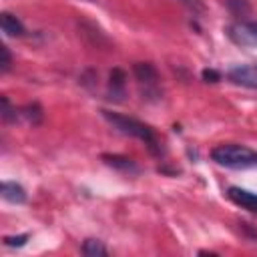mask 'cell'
<instances>
[{
    "mask_svg": "<svg viewBox=\"0 0 257 257\" xmlns=\"http://www.w3.org/2000/svg\"><path fill=\"white\" fill-rule=\"evenodd\" d=\"M102 116L118 133H122L126 137H133V139H139L141 143H145V147L149 149L151 155H155V157L163 155L161 141H159L157 133L149 124H145V122H141V120H137L133 116H126V114H120V112H112V110H102Z\"/></svg>",
    "mask_w": 257,
    "mask_h": 257,
    "instance_id": "cell-1",
    "label": "cell"
},
{
    "mask_svg": "<svg viewBox=\"0 0 257 257\" xmlns=\"http://www.w3.org/2000/svg\"><path fill=\"white\" fill-rule=\"evenodd\" d=\"M211 159L227 169H255L257 167V151L237 145V143H225L217 145L211 151Z\"/></svg>",
    "mask_w": 257,
    "mask_h": 257,
    "instance_id": "cell-2",
    "label": "cell"
},
{
    "mask_svg": "<svg viewBox=\"0 0 257 257\" xmlns=\"http://www.w3.org/2000/svg\"><path fill=\"white\" fill-rule=\"evenodd\" d=\"M133 74L137 80V86L141 90V96L145 100H161L163 88H161V76L159 70L151 62H135L133 64Z\"/></svg>",
    "mask_w": 257,
    "mask_h": 257,
    "instance_id": "cell-3",
    "label": "cell"
},
{
    "mask_svg": "<svg viewBox=\"0 0 257 257\" xmlns=\"http://www.w3.org/2000/svg\"><path fill=\"white\" fill-rule=\"evenodd\" d=\"M227 36L237 46L257 48V22H253V20H237L227 28Z\"/></svg>",
    "mask_w": 257,
    "mask_h": 257,
    "instance_id": "cell-4",
    "label": "cell"
},
{
    "mask_svg": "<svg viewBox=\"0 0 257 257\" xmlns=\"http://www.w3.org/2000/svg\"><path fill=\"white\" fill-rule=\"evenodd\" d=\"M227 78L243 88L257 90V64H239L227 72Z\"/></svg>",
    "mask_w": 257,
    "mask_h": 257,
    "instance_id": "cell-5",
    "label": "cell"
},
{
    "mask_svg": "<svg viewBox=\"0 0 257 257\" xmlns=\"http://www.w3.org/2000/svg\"><path fill=\"white\" fill-rule=\"evenodd\" d=\"M227 197L239 205L241 209H247L249 213L257 215V193H251L247 189H241V187H229L227 189Z\"/></svg>",
    "mask_w": 257,
    "mask_h": 257,
    "instance_id": "cell-6",
    "label": "cell"
},
{
    "mask_svg": "<svg viewBox=\"0 0 257 257\" xmlns=\"http://www.w3.org/2000/svg\"><path fill=\"white\" fill-rule=\"evenodd\" d=\"M126 88V74L122 68H112L108 74V98L110 100H122Z\"/></svg>",
    "mask_w": 257,
    "mask_h": 257,
    "instance_id": "cell-7",
    "label": "cell"
},
{
    "mask_svg": "<svg viewBox=\"0 0 257 257\" xmlns=\"http://www.w3.org/2000/svg\"><path fill=\"white\" fill-rule=\"evenodd\" d=\"M102 161L104 165L120 171V173H128V175H135L139 173V165L131 159V157H122V155H102Z\"/></svg>",
    "mask_w": 257,
    "mask_h": 257,
    "instance_id": "cell-8",
    "label": "cell"
},
{
    "mask_svg": "<svg viewBox=\"0 0 257 257\" xmlns=\"http://www.w3.org/2000/svg\"><path fill=\"white\" fill-rule=\"evenodd\" d=\"M2 197L8 203H14V205L26 203V191H24V187L18 185V183H14V181H4L2 183Z\"/></svg>",
    "mask_w": 257,
    "mask_h": 257,
    "instance_id": "cell-9",
    "label": "cell"
},
{
    "mask_svg": "<svg viewBox=\"0 0 257 257\" xmlns=\"http://www.w3.org/2000/svg\"><path fill=\"white\" fill-rule=\"evenodd\" d=\"M18 114H20L28 124H32V126H38V124L44 120V110H42V106H40L38 102H28V104H24L22 108H18Z\"/></svg>",
    "mask_w": 257,
    "mask_h": 257,
    "instance_id": "cell-10",
    "label": "cell"
},
{
    "mask_svg": "<svg viewBox=\"0 0 257 257\" xmlns=\"http://www.w3.org/2000/svg\"><path fill=\"white\" fill-rule=\"evenodd\" d=\"M2 30H4V34L6 36H24V32H26V28H24V24L14 16V14H10V12H2Z\"/></svg>",
    "mask_w": 257,
    "mask_h": 257,
    "instance_id": "cell-11",
    "label": "cell"
},
{
    "mask_svg": "<svg viewBox=\"0 0 257 257\" xmlns=\"http://www.w3.org/2000/svg\"><path fill=\"white\" fill-rule=\"evenodd\" d=\"M82 255H86V257H104V255H108V249L102 245V241H98V239H86L84 243H82Z\"/></svg>",
    "mask_w": 257,
    "mask_h": 257,
    "instance_id": "cell-12",
    "label": "cell"
},
{
    "mask_svg": "<svg viewBox=\"0 0 257 257\" xmlns=\"http://www.w3.org/2000/svg\"><path fill=\"white\" fill-rule=\"evenodd\" d=\"M0 102H2V120H4V122H12V120H16V118L20 116V114H18V108L10 104L8 96H2Z\"/></svg>",
    "mask_w": 257,
    "mask_h": 257,
    "instance_id": "cell-13",
    "label": "cell"
},
{
    "mask_svg": "<svg viewBox=\"0 0 257 257\" xmlns=\"http://www.w3.org/2000/svg\"><path fill=\"white\" fill-rule=\"evenodd\" d=\"M227 6L235 16H243V14L251 12V4L247 0H227Z\"/></svg>",
    "mask_w": 257,
    "mask_h": 257,
    "instance_id": "cell-14",
    "label": "cell"
},
{
    "mask_svg": "<svg viewBox=\"0 0 257 257\" xmlns=\"http://www.w3.org/2000/svg\"><path fill=\"white\" fill-rule=\"evenodd\" d=\"M0 54H2V60H0V72H8L10 66H12V54H10V48H8V46H2V48H0Z\"/></svg>",
    "mask_w": 257,
    "mask_h": 257,
    "instance_id": "cell-15",
    "label": "cell"
},
{
    "mask_svg": "<svg viewBox=\"0 0 257 257\" xmlns=\"http://www.w3.org/2000/svg\"><path fill=\"white\" fill-rule=\"evenodd\" d=\"M26 241H28L26 233L16 235V237H4V245H8V247H22V245H26Z\"/></svg>",
    "mask_w": 257,
    "mask_h": 257,
    "instance_id": "cell-16",
    "label": "cell"
},
{
    "mask_svg": "<svg viewBox=\"0 0 257 257\" xmlns=\"http://www.w3.org/2000/svg\"><path fill=\"white\" fill-rule=\"evenodd\" d=\"M179 2H183L189 10H193L195 14H203L205 12V6H203V2L201 0H179Z\"/></svg>",
    "mask_w": 257,
    "mask_h": 257,
    "instance_id": "cell-17",
    "label": "cell"
},
{
    "mask_svg": "<svg viewBox=\"0 0 257 257\" xmlns=\"http://www.w3.org/2000/svg\"><path fill=\"white\" fill-rule=\"evenodd\" d=\"M201 76H203V80H207V82H217V80H221V74H219L217 70H213V68H205Z\"/></svg>",
    "mask_w": 257,
    "mask_h": 257,
    "instance_id": "cell-18",
    "label": "cell"
}]
</instances>
